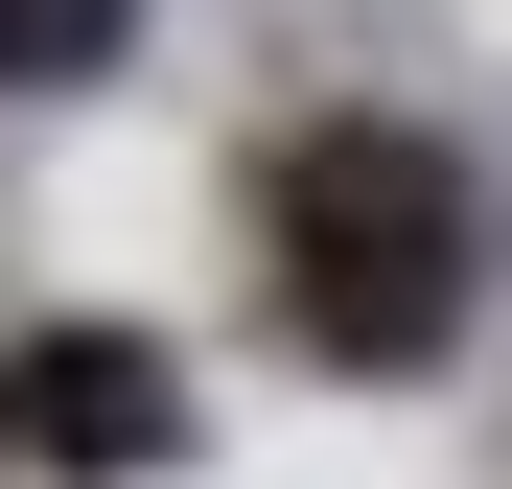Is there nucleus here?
<instances>
[{
  "mask_svg": "<svg viewBox=\"0 0 512 489\" xmlns=\"http://www.w3.org/2000/svg\"><path fill=\"white\" fill-rule=\"evenodd\" d=\"M280 326L326 373H419L466 326V187H443V140L350 117V140L280 163Z\"/></svg>",
  "mask_w": 512,
  "mask_h": 489,
  "instance_id": "nucleus-1",
  "label": "nucleus"
},
{
  "mask_svg": "<svg viewBox=\"0 0 512 489\" xmlns=\"http://www.w3.org/2000/svg\"><path fill=\"white\" fill-rule=\"evenodd\" d=\"M163 420H187V373L117 350V326H47V350H24V443H47V466H140Z\"/></svg>",
  "mask_w": 512,
  "mask_h": 489,
  "instance_id": "nucleus-2",
  "label": "nucleus"
},
{
  "mask_svg": "<svg viewBox=\"0 0 512 489\" xmlns=\"http://www.w3.org/2000/svg\"><path fill=\"white\" fill-rule=\"evenodd\" d=\"M0 70L70 94V70H117V0H0Z\"/></svg>",
  "mask_w": 512,
  "mask_h": 489,
  "instance_id": "nucleus-3",
  "label": "nucleus"
}]
</instances>
